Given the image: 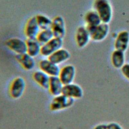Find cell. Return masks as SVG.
Returning a JSON list of instances; mask_svg holds the SVG:
<instances>
[{"label": "cell", "mask_w": 129, "mask_h": 129, "mask_svg": "<svg viewBox=\"0 0 129 129\" xmlns=\"http://www.w3.org/2000/svg\"><path fill=\"white\" fill-rule=\"evenodd\" d=\"M27 53L34 57L40 54L41 45L36 38L27 39Z\"/></svg>", "instance_id": "18"}, {"label": "cell", "mask_w": 129, "mask_h": 129, "mask_svg": "<svg viewBox=\"0 0 129 129\" xmlns=\"http://www.w3.org/2000/svg\"><path fill=\"white\" fill-rule=\"evenodd\" d=\"M25 88L26 82L24 79L21 77H17L11 84L10 94L13 99H19L23 95Z\"/></svg>", "instance_id": "5"}, {"label": "cell", "mask_w": 129, "mask_h": 129, "mask_svg": "<svg viewBox=\"0 0 129 129\" xmlns=\"http://www.w3.org/2000/svg\"><path fill=\"white\" fill-rule=\"evenodd\" d=\"M85 21L87 28L95 27L102 23L99 15L94 10L89 11L86 13L85 15Z\"/></svg>", "instance_id": "19"}, {"label": "cell", "mask_w": 129, "mask_h": 129, "mask_svg": "<svg viewBox=\"0 0 129 129\" xmlns=\"http://www.w3.org/2000/svg\"><path fill=\"white\" fill-rule=\"evenodd\" d=\"M75 102L74 98L62 94L54 96L50 103L49 108L52 111H57L71 107Z\"/></svg>", "instance_id": "2"}, {"label": "cell", "mask_w": 129, "mask_h": 129, "mask_svg": "<svg viewBox=\"0 0 129 129\" xmlns=\"http://www.w3.org/2000/svg\"><path fill=\"white\" fill-rule=\"evenodd\" d=\"M15 58L26 70H32L35 66V61L34 57L27 52L20 54H16L15 55Z\"/></svg>", "instance_id": "15"}, {"label": "cell", "mask_w": 129, "mask_h": 129, "mask_svg": "<svg viewBox=\"0 0 129 129\" xmlns=\"http://www.w3.org/2000/svg\"><path fill=\"white\" fill-rule=\"evenodd\" d=\"M90 39L89 32L86 26H81L77 28L75 35V40L79 47L83 48L86 46Z\"/></svg>", "instance_id": "11"}, {"label": "cell", "mask_w": 129, "mask_h": 129, "mask_svg": "<svg viewBox=\"0 0 129 129\" xmlns=\"http://www.w3.org/2000/svg\"><path fill=\"white\" fill-rule=\"evenodd\" d=\"M51 29L54 37L61 39L64 37L66 32V24L64 20L61 16H57L53 19Z\"/></svg>", "instance_id": "8"}, {"label": "cell", "mask_w": 129, "mask_h": 129, "mask_svg": "<svg viewBox=\"0 0 129 129\" xmlns=\"http://www.w3.org/2000/svg\"><path fill=\"white\" fill-rule=\"evenodd\" d=\"M111 61L114 68L117 69H121L125 64V55L124 52L115 49L111 54Z\"/></svg>", "instance_id": "20"}, {"label": "cell", "mask_w": 129, "mask_h": 129, "mask_svg": "<svg viewBox=\"0 0 129 129\" xmlns=\"http://www.w3.org/2000/svg\"><path fill=\"white\" fill-rule=\"evenodd\" d=\"M63 85L58 76L50 77L48 90L52 95L56 96L61 94Z\"/></svg>", "instance_id": "16"}, {"label": "cell", "mask_w": 129, "mask_h": 129, "mask_svg": "<svg viewBox=\"0 0 129 129\" xmlns=\"http://www.w3.org/2000/svg\"><path fill=\"white\" fill-rule=\"evenodd\" d=\"M129 44V32L127 31L120 32L114 42V47L116 50L124 52L128 48Z\"/></svg>", "instance_id": "13"}, {"label": "cell", "mask_w": 129, "mask_h": 129, "mask_svg": "<svg viewBox=\"0 0 129 129\" xmlns=\"http://www.w3.org/2000/svg\"><path fill=\"white\" fill-rule=\"evenodd\" d=\"M54 37L53 32L51 29L40 30L36 39L41 45L45 44Z\"/></svg>", "instance_id": "21"}, {"label": "cell", "mask_w": 129, "mask_h": 129, "mask_svg": "<svg viewBox=\"0 0 129 129\" xmlns=\"http://www.w3.org/2000/svg\"><path fill=\"white\" fill-rule=\"evenodd\" d=\"M93 129H107V124L105 123H100L96 125Z\"/></svg>", "instance_id": "25"}, {"label": "cell", "mask_w": 129, "mask_h": 129, "mask_svg": "<svg viewBox=\"0 0 129 129\" xmlns=\"http://www.w3.org/2000/svg\"><path fill=\"white\" fill-rule=\"evenodd\" d=\"M62 39L54 37L50 41L41 46L40 54L45 57H48L53 53L62 48Z\"/></svg>", "instance_id": "4"}, {"label": "cell", "mask_w": 129, "mask_h": 129, "mask_svg": "<svg viewBox=\"0 0 129 129\" xmlns=\"http://www.w3.org/2000/svg\"><path fill=\"white\" fill-rule=\"evenodd\" d=\"M6 46L12 51L20 54L27 52V45L26 41L19 38H12L6 42Z\"/></svg>", "instance_id": "6"}, {"label": "cell", "mask_w": 129, "mask_h": 129, "mask_svg": "<svg viewBox=\"0 0 129 129\" xmlns=\"http://www.w3.org/2000/svg\"><path fill=\"white\" fill-rule=\"evenodd\" d=\"M61 94L74 99H80L83 96V90L80 85L72 83L63 85Z\"/></svg>", "instance_id": "9"}, {"label": "cell", "mask_w": 129, "mask_h": 129, "mask_svg": "<svg viewBox=\"0 0 129 129\" xmlns=\"http://www.w3.org/2000/svg\"><path fill=\"white\" fill-rule=\"evenodd\" d=\"M76 76V69L72 64H67L60 70L58 77L65 85L72 83Z\"/></svg>", "instance_id": "7"}, {"label": "cell", "mask_w": 129, "mask_h": 129, "mask_svg": "<svg viewBox=\"0 0 129 129\" xmlns=\"http://www.w3.org/2000/svg\"><path fill=\"white\" fill-rule=\"evenodd\" d=\"M34 81L44 89H48L50 76L41 70L36 71L33 74Z\"/></svg>", "instance_id": "17"}, {"label": "cell", "mask_w": 129, "mask_h": 129, "mask_svg": "<svg viewBox=\"0 0 129 129\" xmlns=\"http://www.w3.org/2000/svg\"><path fill=\"white\" fill-rule=\"evenodd\" d=\"M107 129H123L122 126L117 122H110L107 124Z\"/></svg>", "instance_id": "24"}, {"label": "cell", "mask_w": 129, "mask_h": 129, "mask_svg": "<svg viewBox=\"0 0 129 129\" xmlns=\"http://www.w3.org/2000/svg\"><path fill=\"white\" fill-rule=\"evenodd\" d=\"M40 29L37 24L36 17L33 16L27 21L24 30L26 36L28 39L36 38Z\"/></svg>", "instance_id": "12"}, {"label": "cell", "mask_w": 129, "mask_h": 129, "mask_svg": "<svg viewBox=\"0 0 129 129\" xmlns=\"http://www.w3.org/2000/svg\"><path fill=\"white\" fill-rule=\"evenodd\" d=\"M40 70L45 73L50 77L58 76L60 70L58 65L55 64L47 59H43L39 63Z\"/></svg>", "instance_id": "10"}, {"label": "cell", "mask_w": 129, "mask_h": 129, "mask_svg": "<svg viewBox=\"0 0 129 129\" xmlns=\"http://www.w3.org/2000/svg\"><path fill=\"white\" fill-rule=\"evenodd\" d=\"M71 57L70 52L66 49L61 48L53 53L47 58L56 64H59L66 62Z\"/></svg>", "instance_id": "14"}, {"label": "cell", "mask_w": 129, "mask_h": 129, "mask_svg": "<svg viewBox=\"0 0 129 129\" xmlns=\"http://www.w3.org/2000/svg\"><path fill=\"white\" fill-rule=\"evenodd\" d=\"M87 28L89 32L91 39L94 41L103 40L107 36L109 30L108 24L104 23H101L95 27Z\"/></svg>", "instance_id": "3"}, {"label": "cell", "mask_w": 129, "mask_h": 129, "mask_svg": "<svg viewBox=\"0 0 129 129\" xmlns=\"http://www.w3.org/2000/svg\"><path fill=\"white\" fill-rule=\"evenodd\" d=\"M35 17L40 30L51 29L52 20L42 14H38Z\"/></svg>", "instance_id": "22"}, {"label": "cell", "mask_w": 129, "mask_h": 129, "mask_svg": "<svg viewBox=\"0 0 129 129\" xmlns=\"http://www.w3.org/2000/svg\"><path fill=\"white\" fill-rule=\"evenodd\" d=\"M93 7L99 15L102 23L108 24L110 22L112 16V9L108 0H95Z\"/></svg>", "instance_id": "1"}, {"label": "cell", "mask_w": 129, "mask_h": 129, "mask_svg": "<svg viewBox=\"0 0 129 129\" xmlns=\"http://www.w3.org/2000/svg\"><path fill=\"white\" fill-rule=\"evenodd\" d=\"M121 72L124 77L129 80V63H125L121 68Z\"/></svg>", "instance_id": "23"}]
</instances>
